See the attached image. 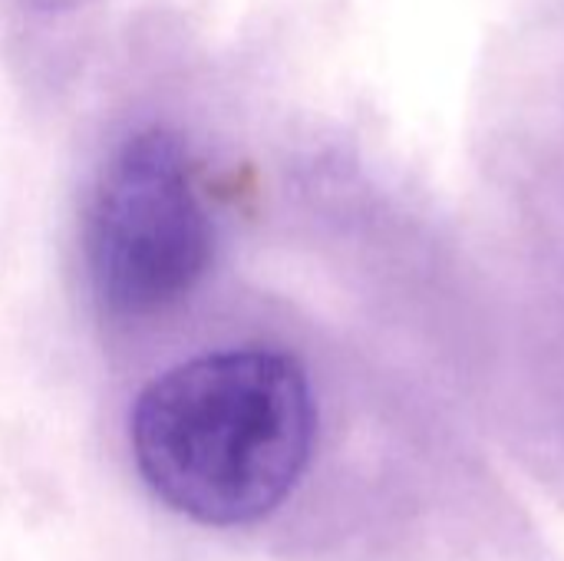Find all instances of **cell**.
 <instances>
[{
    "label": "cell",
    "instance_id": "1",
    "mask_svg": "<svg viewBox=\"0 0 564 561\" xmlns=\"http://www.w3.org/2000/svg\"><path fill=\"white\" fill-rule=\"evenodd\" d=\"M317 436L304 367L264 347L185 360L135 400L129 440L145 486L202 526H251L297 489Z\"/></svg>",
    "mask_w": 564,
    "mask_h": 561
},
{
    "label": "cell",
    "instance_id": "2",
    "mask_svg": "<svg viewBox=\"0 0 564 561\" xmlns=\"http://www.w3.org/2000/svg\"><path fill=\"white\" fill-rule=\"evenodd\" d=\"M212 245V218L182 139L169 129L129 136L106 162L86 218L99 308L119 321L172 311L205 278Z\"/></svg>",
    "mask_w": 564,
    "mask_h": 561
},
{
    "label": "cell",
    "instance_id": "3",
    "mask_svg": "<svg viewBox=\"0 0 564 561\" xmlns=\"http://www.w3.org/2000/svg\"><path fill=\"white\" fill-rule=\"evenodd\" d=\"M23 3L33 7V10H43V13H66V10L83 7L86 0H23Z\"/></svg>",
    "mask_w": 564,
    "mask_h": 561
}]
</instances>
